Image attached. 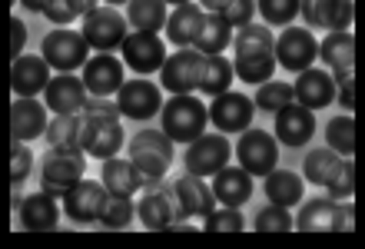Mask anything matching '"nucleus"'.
<instances>
[{
	"instance_id": "1",
	"label": "nucleus",
	"mask_w": 365,
	"mask_h": 249,
	"mask_svg": "<svg viewBox=\"0 0 365 249\" xmlns=\"http://www.w3.org/2000/svg\"><path fill=\"white\" fill-rule=\"evenodd\" d=\"M232 50H236L232 70H236L240 80H246V83L272 80V70H276V37H272L269 27H256V24L240 27L232 34Z\"/></svg>"
},
{
	"instance_id": "2",
	"label": "nucleus",
	"mask_w": 365,
	"mask_h": 249,
	"mask_svg": "<svg viewBox=\"0 0 365 249\" xmlns=\"http://www.w3.org/2000/svg\"><path fill=\"white\" fill-rule=\"evenodd\" d=\"M160 123L173 143H192L196 136L206 133L210 106L192 93H173V100H166L160 110Z\"/></svg>"
},
{
	"instance_id": "3",
	"label": "nucleus",
	"mask_w": 365,
	"mask_h": 249,
	"mask_svg": "<svg viewBox=\"0 0 365 249\" xmlns=\"http://www.w3.org/2000/svg\"><path fill=\"white\" fill-rule=\"evenodd\" d=\"M83 170H87V160L80 146H50L43 173H40V190L50 193L53 200H63L70 186L83 180Z\"/></svg>"
},
{
	"instance_id": "4",
	"label": "nucleus",
	"mask_w": 365,
	"mask_h": 249,
	"mask_svg": "<svg viewBox=\"0 0 365 249\" xmlns=\"http://www.w3.org/2000/svg\"><path fill=\"white\" fill-rule=\"evenodd\" d=\"M126 24L130 20L120 14L116 7H93L83 17V27H80V34H83V40H87L93 50H100V54H113V50L123 47V40H126Z\"/></svg>"
},
{
	"instance_id": "5",
	"label": "nucleus",
	"mask_w": 365,
	"mask_h": 249,
	"mask_svg": "<svg viewBox=\"0 0 365 249\" xmlns=\"http://www.w3.org/2000/svg\"><path fill=\"white\" fill-rule=\"evenodd\" d=\"M40 54L47 60V67H53L57 73H73V70L83 67L90 60V44L83 40V34H77V30L57 27L43 37Z\"/></svg>"
},
{
	"instance_id": "6",
	"label": "nucleus",
	"mask_w": 365,
	"mask_h": 249,
	"mask_svg": "<svg viewBox=\"0 0 365 249\" xmlns=\"http://www.w3.org/2000/svg\"><path fill=\"white\" fill-rule=\"evenodd\" d=\"M130 163L143 176H166L173 163V140L163 130H140L130 140Z\"/></svg>"
},
{
	"instance_id": "7",
	"label": "nucleus",
	"mask_w": 365,
	"mask_h": 249,
	"mask_svg": "<svg viewBox=\"0 0 365 249\" xmlns=\"http://www.w3.org/2000/svg\"><path fill=\"white\" fill-rule=\"evenodd\" d=\"M230 156H232V146L230 140L222 133H202L196 136L182 156V163H186V173L192 176H202V180H210L222 166H230Z\"/></svg>"
},
{
	"instance_id": "8",
	"label": "nucleus",
	"mask_w": 365,
	"mask_h": 249,
	"mask_svg": "<svg viewBox=\"0 0 365 249\" xmlns=\"http://www.w3.org/2000/svg\"><path fill=\"white\" fill-rule=\"evenodd\" d=\"M236 160L250 176H269L276 170L279 146L266 130H242L240 143H236Z\"/></svg>"
},
{
	"instance_id": "9",
	"label": "nucleus",
	"mask_w": 365,
	"mask_h": 249,
	"mask_svg": "<svg viewBox=\"0 0 365 249\" xmlns=\"http://www.w3.org/2000/svg\"><path fill=\"white\" fill-rule=\"evenodd\" d=\"M252 113H256V100H250L246 93H236V90L212 96L210 103V123L220 133H242V130H250Z\"/></svg>"
},
{
	"instance_id": "10",
	"label": "nucleus",
	"mask_w": 365,
	"mask_h": 249,
	"mask_svg": "<svg viewBox=\"0 0 365 249\" xmlns=\"http://www.w3.org/2000/svg\"><path fill=\"white\" fill-rule=\"evenodd\" d=\"M123 63L133 73H156V70L163 67L166 60V44L160 34H150V30H133V34H126L123 40Z\"/></svg>"
},
{
	"instance_id": "11",
	"label": "nucleus",
	"mask_w": 365,
	"mask_h": 249,
	"mask_svg": "<svg viewBox=\"0 0 365 249\" xmlns=\"http://www.w3.org/2000/svg\"><path fill=\"white\" fill-rule=\"evenodd\" d=\"M316 57H319V44L309 30L286 27L276 37V63L279 67L292 70V73H302V70L316 67Z\"/></svg>"
},
{
	"instance_id": "12",
	"label": "nucleus",
	"mask_w": 365,
	"mask_h": 249,
	"mask_svg": "<svg viewBox=\"0 0 365 249\" xmlns=\"http://www.w3.org/2000/svg\"><path fill=\"white\" fill-rule=\"evenodd\" d=\"M200 67L202 54L196 47H180L176 54H166L163 67H160V80L170 93H192L200 90Z\"/></svg>"
},
{
	"instance_id": "13",
	"label": "nucleus",
	"mask_w": 365,
	"mask_h": 249,
	"mask_svg": "<svg viewBox=\"0 0 365 249\" xmlns=\"http://www.w3.org/2000/svg\"><path fill=\"white\" fill-rule=\"evenodd\" d=\"M110 200L103 180H77L63 196V213L73 223H93L103 216V206Z\"/></svg>"
},
{
	"instance_id": "14",
	"label": "nucleus",
	"mask_w": 365,
	"mask_h": 249,
	"mask_svg": "<svg viewBox=\"0 0 365 249\" xmlns=\"http://www.w3.org/2000/svg\"><path fill=\"white\" fill-rule=\"evenodd\" d=\"M126 143V133L120 120H103V116H83V153L96 156V160H110L123 150Z\"/></svg>"
},
{
	"instance_id": "15",
	"label": "nucleus",
	"mask_w": 365,
	"mask_h": 249,
	"mask_svg": "<svg viewBox=\"0 0 365 249\" xmlns=\"http://www.w3.org/2000/svg\"><path fill=\"white\" fill-rule=\"evenodd\" d=\"M173 196L176 206H180V220H192V216H210L216 210V193L210 190V183L202 176H192V173H180L173 183Z\"/></svg>"
},
{
	"instance_id": "16",
	"label": "nucleus",
	"mask_w": 365,
	"mask_h": 249,
	"mask_svg": "<svg viewBox=\"0 0 365 249\" xmlns=\"http://www.w3.org/2000/svg\"><path fill=\"white\" fill-rule=\"evenodd\" d=\"M116 106L130 120H150L163 110V93L153 80H130L116 90Z\"/></svg>"
},
{
	"instance_id": "17",
	"label": "nucleus",
	"mask_w": 365,
	"mask_h": 249,
	"mask_svg": "<svg viewBox=\"0 0 365 249\" xmlns=\"http://www.w3.org/2000/svg\"><path fill=\"white\" fill-rule=\"evenodd\" d=\"M136 216L146 230H170V223L180 220V206H176L173 186H153V190H143L140 203H136Z\"/></svg>"
},
{
	"instance_id": "18",
	"label": "nucleus",
	"mask_w": 365,
	"mask_h": 249,
	"mask_svg": "<svg viewBox=\"0 0 365 249\" xmlns=\"http://www.w3.org/2000/svg\"><path fill=\"white\" fill-rule=\"evenodd\" d=\"M316 133V113L302 103H286L276 110V136L286 146H306Z\"/></svg>"
},
{
	"instance_id": "19",
	"label": "nucleus",
	"mask_w": 365,
	"mask_h": 249,
	"mask_svg": "<svg viewBox=\"0 0 365 249\" xmlns=\"http://www.w3.org/2000/svg\"><path fill=\"white\" fill-rule=\"evenodd\" d=\"M123 60H116L113 54H96L83 63V86L93 96H113L123 86Z\"/></svg>"
},
{
	"instance_id": "20",
	"label": "nucleus",
	"mask_w": 365,
	"mask_h": 249,
	"mask_svg": "<svg viewBox=\"0 0 365 249\" xmlns=\"http://www.w3.org/2000/svg\"><path fill=\"white\" fill-rule=\"evenodd\" d=\"M292 93H296V103L309 106L312 113L329 106L336 100V77L329 70H319V67H309L299 73V80L292 83Z\"/></svg>"
},
{
	"instance_id": "21",
	"label": "nucleus",
	"mask_w": 365,
	"mask_h": 249,
	"mask_svg": "<svg viewBox=\"0 0 365 249\" xmlns=\"http://www.w3.org/2000/svg\"><path fill=\"white\" fill-rule=\"evenodd\" d=\"M309 27H326V30H346L356 20V4L352 0H302V10Z\"/></svg>"
},
{
	"instance_id": "22",
	"label": "nucleus",
	"mask_w": 365,
	"mask_h": 249,
	"mask_svg": "<svg viewBox=\"0 0 365 249\" xmlns=\"http://www.w3.org/2000/svg\"><path fill=\"white\" fill-rule=\"evenodd\" d=\"M10 133L20 143H30L37 136L47 133V110L34 96H17V103L10 106Z\"/></svg>"
},
{
	"instance_id": "23",
	"label": "nucleus",
	"mask_w": 365,
	"mask_h": 249,
	"mask_svg": "<svg viewBox=\"0 0 365 249\" xmlns=\"http://www.w3.org/2000/svg\"><path fill=\"white\" fill-rule=\"evenodd\" d=\"M47 83H50V70L43 57H27V54L14 57V63H10V90L17 96H37L47 90Z\"/></svg>"
},
{
	"instance_id": "24",
	"label": "nucleus",
	"mask_w": 365,
	"mask_h": 249,
	"mask_svg": "<svg viewBox=\"0 0 365 249\" xmlns=\"http://www.w3.org/2000/svg\"><path fill=\"white\" fill-rule=\"evenodd\" d=\"M87 86H83V77H73V73H60L47 83L43 90V100L53 113H80L83 103H87Z\"/></svg>"
},
{
	"instance_id": "25",
	"label": "nucleus",
	"mask_w": 365,
	"mask_h": 249,
	"mask_svg": "<svg viewBox=\"0 0 365 249\" xmlns=\"http://www.w3.org/2000/svg\"><path fill=\"white\" fill-rule=\"evenodd\" d=\"M319 60L332 70V77L356 73V34H349V30H329V37L319 44Z\"/></svg>"
},
{
	"instance_id": "26",
	"label": "nucleus",
	"mask_w": 365,
	"mask_h": 249,
	"mask_svg": "<svg viewBox=\"0 0 365 249\" xmlns=\"http://www.w3.org/2000/svg\"><path fill=\"white\" fill-rule=\"evenodd\" d=\"M212 193H216V203L240 210L242 203H250V196H252V176L242 166H222L212 176Z\"/></svg>"
},
{
	"instance_id": "27",
	"label": "nucleus",
	"mask_w": 365,
	"mask_h": 249,
	"mask_svg": "<svg viewBox=\"0 0 365 249\" xmlns=\"http://www.w3.org/2000/svg\"><path fill=\"white\" fill-rule=\"evenodd\" d=\"M206 10L200 4H180V7L166 17V40L173 47H192V40L200 37Z\"/></svg>"
},
{
	"instance_id": "28",
	"label": "nucleus",
	"mask_w": 365,
	"mask_h": 249,
	"mask_svg": "<svg viewBox=\"0 0 365 249\" xmlns=\"http://www.w3.org/2000/svg\"><path fill=\"white\" fill-rule=\"evenodd\" d=\"M20 223L24 230H34V233H43V230H53L60 220V210H57V200L50 193H30L27 200L20 203Z\"/></svg>"
},
{
	"instance_id": "29",
	"label": "nucleus",
	"mask_w": 365,
	"mask_h": 249,
	"mask_svg": "<svg viewBox=\"0 0 365 249\" xmlns=\"http://www.w3.org/2000/svg\"><path fill=\"white\" fill-rule=\"evenodd\" d=\"M236 80L232 60L222 54H202V67H200V93L206 96H220L226 93Z\"/></svg>"
},
{
	"instance_id": "30",
	"label": "nucleus",
	"mask_w": 365,
	"mask_h": 249,
	"mask_svg": "<svg viewBox=\"0 0 365 249\" xmlns=\"http://www.w3.org/2000/svg\"><path fill=\"white\" fill-rule=\"evenodd\" d=\"M336 210L339 203L329 196V200H322V196H316V200H306L302 203V210H299L296 216V230L302 233H336Z\"/></svg>"
},
{
	"instance_id": "31",
	"label": "nucleus",
	"mask_w": 365,
	"mask_h": 249,
	"mask_svg": "<svg viewBox=\"0 0 365 249\" xmlns=\"http://www.w3.org/2000/svg\"><path fill=\"white\" fill-rule=\"evenodd\" d=\"M103 186L113 196H133L136 190H143V173L136 170L130 160H103Z\"/></svg>"
},
{
	"instance_id": "32",
	"label": "nucleus",
	"mask_w": 365,
	"mask_h": 249,
	"mask_svg": "<svg viewBox=\"0 0 365 249\" xmlns=\"http://www.w3.org/2000/svg\"><path fill=\"white\" fill-rule=\"evenodd\" d=\"M232 24L222 17L220 10H206V20H202L200 37L192 40V47L200 54H222V50L232 44Z\"/></svg>"
},
{
	"instance_id": "33",
	"label": "nucleus",
	"mask_w": 365,
	"mask_h": 249,
	"mask_svg": "<svg viewBox=\"0 0 365 249\" xmlns=\"http://www.w3.org/2000/svg\"><path fill=\"white\" fill-rule=\"evenodd\" d=\"M166 0H130L126 4V20L136 30H150L160 34V27H166Z\"/></svg>"
},
{
	"instance_id": "34",
	"label": "nucleus",
	"mask_w": 365,
	"mask_h": 249,
	"mask_svg": "<svg viewBox=\"0 0 365 249\" xmlns=\"http://www.w3.org/2000/svg\"><path fill=\"white\" fill-rule=\"evenodd\" d=\"M266 196L279 206H296L302 203V176L292 170H272L266 176Z\"/></svg>"
},
{
	"instance_id": "35",
	"label": "nucleus",
	"mask_w": 365,
	"mask_h": 249,
	"mask_svg": "<svg viewBox=\"0 0 365 249\" xmlns=\"http://www.w3.org/2000/svg\"><path fill=\"white\" fill-rule=\"evenodd\" d=\"M326 140L339 156H356L359 150V126L352 113H339L326 123Z\"/></svg>"
},
{
	"instance_id": "36",
	"label": "nucleus",
	"mask_w": 365,
	"mask_h": 249,
	"mask_svg": "<svg viewBox=\"0 0 365 249\" xmlns=\"http://www.w3.org/2000/svg\"><path fill=\"white\" fill-rule=\"evenodd\" d=\"M43 136H47L50 146H80V140H83V113H57L47 123Z\"/></svg>"
},
{
	"instance_id": "37",
	"label": "nucleus",
	"mask_w": 365,
	"mask_h": 249,
	"mask_svg": "<svg viewBox=\"0 0 365 249\" xmlns=\"http://www.w3.org/2000/svg\"><path fill=\"white\" fill-rule=\"evenodd\" d=\"M329 190V196L332 200H352L359 193V186H356V163L349 160V156H339V163H336V170L329 173V180L322 183Z\"/></svg>"
},
{
	"instance_id": "38",
	"label": "nucleus",
	"mask_w": 365,
	"mask_h": 249,
	"mask_svg": "<svg viewBox=\"0 0 365 249\" xmlns=\"http://www.w3.org/2000/svg\"><path fill=\"white\" fill-rule=\"evenodd\" d=\"M93 7H100L96 0H47L43 17H47L50 24H57V27H67V24H73L77 17H87Z\"/></svg>"
},
{
	"instance_id": "39",
	"label": "nucleus",
	"mask_w": 365,
	"mask_h": 249,
	"mask_svg": "<svg viewBox=\"0 0 365 249\" xmlns=\"http://www.w3.org/2000/svg\"><path fill=\"white\" fill-rule=\"evenodd\" d=\"M133 216H136L133 196H113V193H110V200H106V206H103L100 223H103L106 230H123V226H130Z\"/></svg>"
},
{
	"instance_id": "40",
	"label": "nucleus",
	"mask_w": 365,
	"mask_h": 249,
	"mask_svg": "<svg viewBox=\"0 0 365 249\" xmlns=\"http://www.w3.org/2000/svg\"><path fill=\"white\" fill-rule=\"evenodd\" d=\"M336 163H339V153L332 150V146H322V150H312V153L306 156V166H302V173H306L309 183L322 186V183L329 180V173L336 170Z\"/></svg>"
},
{
	"instance_id": "41",
	"label": "nucleus",
	"mask_w": 365,
	"mask_h": 249,
	"mask_svg": "<svg viewBox=\"0 0 365 249\" xmlns=\"http://www.w3.org/2000/svg\"><path fill=\"white\" fill-rule=\"evenodd\" d=\"M252 226H256V233H286V230H296V220H292L289 206L269 203V206L259 210V216H256Z\"/></svg>"
},
{
	"instance_id": "42",
	"label": "nucleus",
	"mask_w": 365,
	"mask_h": 249,
	"mask_svg": "<svg viewBox=\"0 0 365 249\" xmlns=\"http://www.w3.org/2000/svg\"><path fill=\"white\" fill-rule=\"evenodd\" d=\"M256 7L262 10V20L272 27H289L292 17L302 10V0H256Z\"/></svg>"
},
{
	"instance_id": "43",
	"label": "nucleus",
	"mask_w": 365,
	"mask_h": 249,
	"mask_svg": "<svg viewBox=\"0 0 365 249\" xmlns=\"http://www.w3.org/2000/svg\"><path fill=\"white\" fill-rule=\"evenodd\" d=\"M292 100H296V93L282 80H266V83H259V93H256V106L259 110H279V106L292 103Z\"/></svg>"
},
{
	"instance_id": "44",
	"label": "nucleus",
	"mask_w": 365,
	"mask_h": 249,
	"mask_svg": "<svg viewBox=\"0 0 365 249\" xmlns=\"http://www.w3.org/2000/svg\"><path fill=\"white\" fill-rule=\"evenodd\" d=\"M242 213L236 206H222V210H212L202 223V230L206 233H242Z\"/></svg>"
},
{
	"instance_id": "45",
	"label": "nucleus",
	"mask_w": 365,
	"mask_h": 249,
	"mask_svg": "<svg viewBox=\"0 0 365 249\" xmlns=\"http://www.w3.org/2000/svg\"><path fill=\"white\" fill-rule=\"evenodd\" d=\"M30 163H34V153L27 150V143L14 140V146H10V183L14 186H20V183L27 180Z\"/></svg>"
},
{
	"instance_id": "46",
	"label": "nucleus",
	"mask_w": 365,
	"mask_h": 249,
	"mask_svg": "<svg viewBox=\"0 0 365 249\" xmlns=\"http://www.w3.org/2000/svg\"><path fill=\"white\" fill-rule=\"evenodd\" d=\"M252 14H256V0H230L226 10H222V17L230 20L232 27H246V24H252Z\"/></svg>"
},
{
	"instance_id": "47",
	"label": "nucleus",
	"mask_w": 365,
	"mask_h": 249,
	"mask_svg": "<svg viewBox=\"0 0 365 249\" xmlns=\"http://www.w3.org/2000/svg\"><path fill=\"white\" fill-rule=\"evenodd\" d=\"M83 116H103V120H120V106L110 103V96H87V103H83V110H80Z\"/></svg>"
},
{
	"instance_id": "48",
	"label": "nucleus",
	"mask_w": 365,
	"mask_h": 249,
	"mask_svg": "<svg viewBox=\"0 0 365 249\" xmlns=\"http://www.w3.org/2000/svg\"><path fill=\"white\" fill-rule=\"evenodd\" d=\"M336 86H339V103L346 110H352L356 106V73H339Z\"/></svg>"
},
{
	"instance_id": "49",
	"label": "nucleus",
	"mask_w": 365,
	"mask_h": 249,
	"mask_svg": "<svg viewBox=\"0 0 365 249\" xmlns=\"http://www.w3.org/2000/svg\"><path fill=\"white\" fill-rule=\"evenodd\" d=\"M336 233H356V200L339 203V210H336Z\"/></svg>"
},
{
	"instance_id": "50",
	"label": "nucleus",
	"mask_w": 365,
	"mask_h": 249,
	"mask_svg": "<svg viewBox=\"0 0 365 249\" xmlns=\"http://www.w3.org/2000/svg\"><path fill=\"white\" fill-rule=\"evenodd\" d=\"M24 40H27L24 20L14 14V17H10V50H14V57H20V50H24Z\"/></svg>"
},
{
	"instance_id": "51",
	"label": "nucleus",
	"mask_w": 365,
	"mask_h": 249,
	"mask_svg": "<svg viewBox=\"0 0 365 249\" xmlns=\"http://www.w3.org/2000/svg\"><path fill=\"white\" fill-rule=\"evenodd\" d=\"M356 70H365V27L356 30Z\"/></svg>"
},
{
	"instance_id": "52",
	"label": "nucleus",
	"mask_w": 365,
	"mask_h": 249,
	"mask_svg": "<svg viewBox=\"0 0 365 249\" xmlns=\"http://www.w3.org/2000/svg\"><path fill=\"white\" fill-rule=\"evenodd\" d=\"M226 4H230V0H200L202 10H220V14L226 10Z\"/></svg>"
},
{
	"instance_id": "53",
	"label": "nucleus",
	"mask_w": 365,
	"mask_h": 249,
	"mask_svg": "<svg viewBox=\"0 0 365 249\" xmlns=\"http://www.w3.org/2000/svg\"><path fill=\"white\" fill-rule=\"evenodd\" d=\"M356 186L365 193V160L362 163H356Z\"/></svg>"
},
{
	"instance_id": "54",
	"label": "nucleus",
	"mask_w": 365,
	"mask_h": 249,
	"mask_svg": "<svg viewBox=\"0 0 365 249\" xmlns=\"http://www.w3.org/2000/svg\"><path fill=\"white\" fill-rule=\"evenodd\" d=\"M27 10H37V14H43V7H47V0H20Z\"/></svg>"
},
{
	"instance_id": "55",
	"label": "nucleus",
	"mask_w": 365,
	"mask_h": 249,
	"mask_svg": "<svg viewBox=\"0 0 365 249\" xmlns=\"http://www.w3.org/2000/svg\"><path fill=\"white\" fill-rule=\"evenodd\" d=\"M356 4V20H359V27H365V0H352Z\"/></svg>"
},
{
	"instance_id": "56",
	"label": "nucleus",
	"mask_w": 365,
	"mask_h": 249,
	"mask_svg": "<svg viewBox=\"0 0 365 249\" xmlns=\"http://www.w3.org/2000/svg\"><path fill=\"white\" fill-rule=\"evenodd\" d=\"M106 4H110V7H116V4H130V0H106Z\"/></svg>"
},
{
	"instance_id": "57",
	"label": "nucleus",
	"mask_w": 365,
	"mask_h": 249,
	"mask_svg": "<svg viewBox=\"0 0 365 249\" xmlns=\"http://www.w3.org/2000/svg\"><path fill=\"white\" fill-rule=\"evenodd\" d=\"M166 4H176V7H180V4H190V0H166Z\"/></svg>"
}]
</instances>
